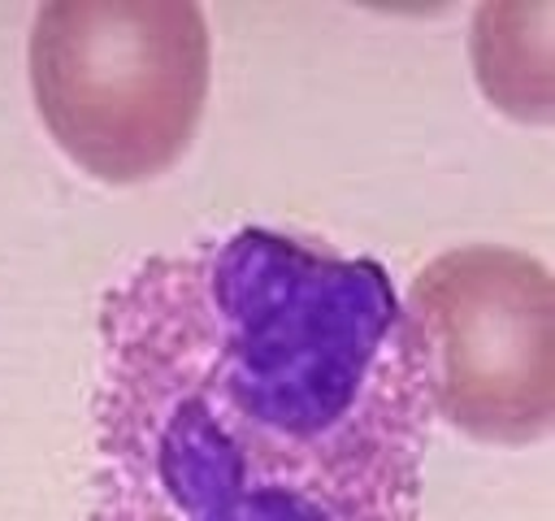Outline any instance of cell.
Here are the masks:
<instances>
[{"label":"cell","instance_id":"2","mask_svg":"<svg viewBox=\"0 0 555 521\" xmlns=\"http://www.w3.org/2000/svg\"><path fill=\"white\" fill-rule=\"evenodd\" d=\"M212 39L191 0H52L35 13L26 74L52 143L91 178H160L191 148Z\"/></svg>","mask_w":555,"mask_h":521},{"label":"cell","instance_id":"1","mask_svg":"<svg viewBox=\"0 0 555 521\" xmlns=\"http://www.w3.org/2000/svg\"><path fill=\"white\" fill-rule=\"evenodd\" d=\"M434 404L373 256L234 226L100 300L82 521H421Z\"/></svg>","mask_w":555,"mask_h":521},{"label":"cell","instance_id":"3","mask_svg":"<svg viewBox=\"0 0 555 521\" xmlns=\"http://www.w3.org/2000/svg\"><path fill=\"white\" fill-rule=\"evenodd\" d=\"M434 417L477 443L520 447L555 412V287L542 260L468 243L434 256L403 300Z\"/></svg>","mask_w":555,"mask_h":521}]
</instances>
